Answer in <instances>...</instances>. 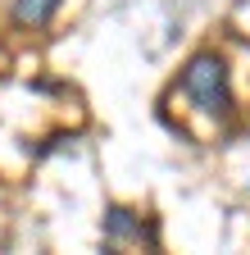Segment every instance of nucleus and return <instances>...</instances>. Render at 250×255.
Wrapping results in <instances>:
<instances>
[{
  "mask_svg": "<svg viewBox=\"0 0 250 255\" xmlns=\"http://www.w3.org/2000/svg\"><path fill=\"white\" fill-rule=\"evenodd\" d=\"M123 242H132V246H155L160 237H155V228L146 219H137L132 210H123V205H114L109 214H105V246H123Z\"/></svg>",
  "mask_w": 250,
  "mask_h": 255,
  "instance_id": "obj_2",
  "label": "nucleus"
},
{
  "mask_svg": "<svg viewBox=\"0 0 250 255\" xmlns=\"http://www.w3.org/2000/svg\"><path fill=\"white\" fill-rule=\"evenodd\" d=\"M64 5V0H14V23L23 27H41L55 18V9Z\"/></svg>",
  "mask_w": 250,
  "mask_h": 255,
  "instance_id": "obj_3",
  "label": "nucleus"
},
{
  "mask_svg": "<svg viewBox=\"0 0 250 255\" xmlns=\"http://www.w3.org/2000/svg\"><path fill=\"white\" fill-rule=\"evenodd\" d=\"M182 91L191 96V105L200 114H214V119H228L232 114V87H228V64L218 55H191L182 69Z\"/></svg>",
  "mask_w": 250,
  "mask_h": 255,
  "instance_id": "obj_1",
  "label": "nucleus"
}]
</instances>
